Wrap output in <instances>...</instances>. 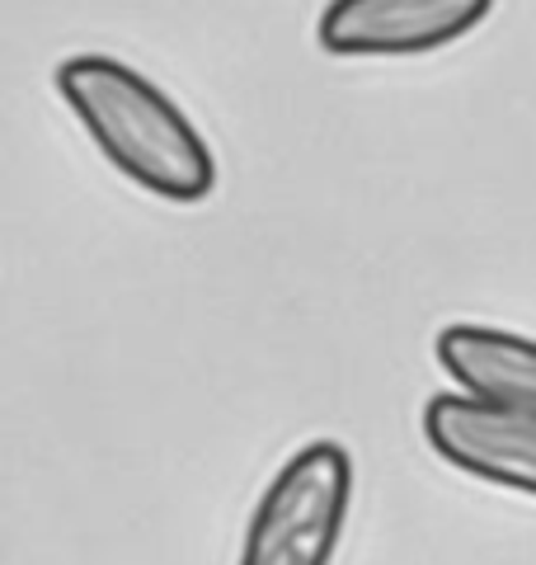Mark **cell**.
Here are the masks:
<instances>
[{
  "mask_svg": "<svg viewBox=\"0 0 536 565\" xmlns=\"http://www.w3.org/2000/svg\"><path fill=\"white\" fill-rule=\"evenodd\" d=\"M438 363L461 386V396L536 415V340H527V334L490 326H447L438 334Z\"/></svg>",
  "mask_w": 536,
  "mask_h": 565,
  "instance_id": "cell-5",
  "label": "cell"
},
{
  "mask_svg": "<svg viewBox=\"0 0 536 565\" xmlns=\"http://www.w3.org/2000/svg\"><path fill=\"white\" fill-rule=\"evenodd\" d=\"M353 504V457L334 438L292 452L249 519L240 565H330Z\"/></svg>",
  "mask_w": 536,
  "mask_h": 565,
  "instance_id": "cell-2",
  "label": "cell"
},
{
  "mask_svg": "<svg viewBox=\"0 0 536 565\" xmlns=\"http://www.w3.org/2000/svg\"><path fill=\"white\" fill-rule=\"evenodd\" d=\"M424 438L457 471L536 494V415L438 392L424 405Z\"/></svg>",
  "mask_w": 536,
  "mask_h": 565,
  "instance_id": "cell-3",
  "label": "cell"
},
{
  "mask_svg": "<svg viewBox=\"0 0 536 565\" xmlns=\"http://www.w3.org/2000/svg\"><path fill=\"white\" fill-rule=\"evenodd\" d=\"M485 14V0H334L320 14V43L334 57H419L457 43Z\"/></svg>",
  "mask_w": 536,
  "mask_h": 565,
  "instance_id": "cell-4",
  "label": "cell"
},
{
  "mask_svg": "<svg viewBox=\"0 0 536 565\" xmlns=\"http://www.w3.org/2000/svg\"><path fill=\"white\" fill-rule=\"evenodd\" d=\"M57 95L95 137V147L170 203H199L217 184V161L193 118L147 81L104 52H81L57 66Z\"/></svg>",
  "mask_w": 536,
  "mask_h": 565,
  "instance_id": "cell-1",
  "label": "cell"
}]
</instances>
